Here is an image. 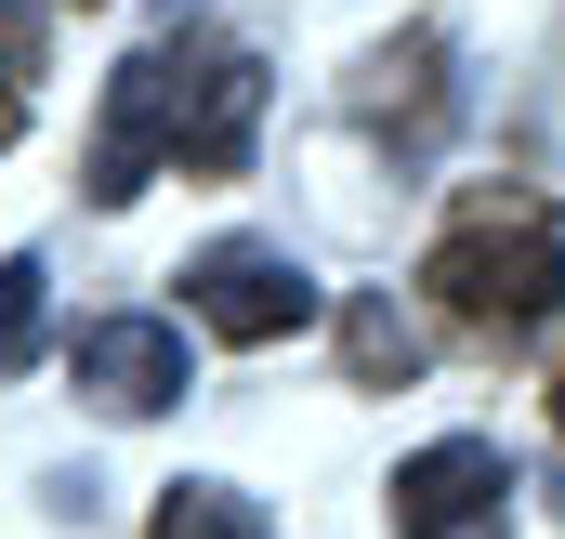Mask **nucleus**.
Here are the masks:
<instances>
[{
    "label": "nucleus",
    "mask_w": 565,
    "mask_h": 539,
    "mask_svg": "<svg viewBox=\"0 0 565 539\" xmlns=\"http://www.w3.org/2000/svg\"><path fill=\"white\" fill-rule=\"evenodd\" d=\"M264 53H237V40H145L132 66L106 80V133H93V198L119 211L145 198V171H237L250 133H264Z\"/></svg>",
    "instance_id": "1"
},
{
    "label": "nucleus",
    "mask_w": 565,
    "mask_h": 539,
    "mask_svg": "<svg viewBox=\"0 0 565 539\" xmlns=\"http://www.w3.org/2000/svg\"><path fill=\"white\" fill-rule=\"evenodd\" d=\"M422 289L460 316V329H487V342H526V329L565 303V224L540 211V198H473V211L434 237Z\"/></svg>",
    "instance_id": "2"
},
{
    "label": "nucleus",
    "mask_w": 565,
    "mask_h": 539,
    "mask_svg": "<svg viewBox=\"0 0 565 539\" xmlns=\"http://www.w3.org/2000/svg\"><path fill=\"white\" fill-rule=\"evenodd\" d=\"M184 316H198L211 342H289V329L316 316V276L289 264L277 237H211V251L184 264Z\"/></svg>",
    "instance_id": "3"
},
{
    "label": "nucleus",
    "mask_w": 565,
    "mask_h": 539,
    "mask_svg": "<svg viewBox=\"0 0 565 539\" xmlns=\"http://www.w3.org/2000/svg\"><path fill=\"white\" fill-rule=\"evenodd\" d=\"M66 382L93 408H119V421H158V408L198 395V356H184L171 316H93V329L66 342Z\"/></svg>",
    "instance_id": "4"
},
{
    "label": "nucleus",
    "mask_w": 565,
    "mask_h": 539,
    "mask_svg": "<svg viewBox=\"0 0 565 539\" xmlns=\"http://www.w3.org/2000/svg\"><path fill=\"white\" fill-rule=\"evenodd\" d=\"M513 527V461L487 434H447L422 461H395V539H500Z\"/></svg>",
    "instance_id": "5"
},
{
    "label": "nucleus",
    "mask_w": 565,
    "mask_h": 539,
    "mask_svg": "<svg viewBox=\"0 0 565 539\" xmlns=\"http://www.w3.org/2000/svg\"><path fill=\"white\" fill-rule=\"evenodd\" d=\"M355 106H369L382 133H434V119H447V40H434V27L382 40V53H369V93H355Z\"/></svg>",
    "instance_id": "6"
},
{
    "label": "nucleus",
    "mask_w": 565,
    "mask_h": 539,
    "mask_svg": "<svg viewBox=\"0 0 565 539\" xmlns=\"http://www.w3.org/2000/svg\"><path fill=\"white\" fill-rule=\"evenodd\" d=\"M342 369L382 395V382H408V369H422V329H408L395 303H342Z\"/></svg>",
    "instance_id": "7"
},
{
    "label": "nucleus",
    "mask_w": 565,
    "mask_h": 539,
    "mask_svg": "<svg viewBox=\"0 0 565 539\" xmlns=\"http://www.w3.org/2000/svg\"><path fill=\"white\" fill-rule=\"evenodd\" d=\"M145 539H277V527H264L237 487H158V527Z\"/></svg>",
    "instance_id": "8"
},
{
    "label": "nucleus",
    "mask_w": 565,
    "mask_h": 539,
    "mask_svg": "<svg viewBox=\"0 0 565 539\" xmlns=\"http://www.w3.org/2000/svg\"><path fill=\"white\" fill-rule=\"evenodd\" d=\"M40 329H53V276H40V251H13L0 264V382L40 356Z\"/></svg>",
    "instance_id": "9"
},
{
    "label": "nucleus",
    "mask_w": 565,
    "mask_h": 539,
    "mask_svg": "<svg viewBox=\"0 0 565 539\" xmlns=\"http://www.w3.org/2000/svg\"><path fill=\"white\" fill-rule=\"evenodd\" d=\"M13 133H26V93H13V66H0V145H13Z\"/></svg>",
    "instance_id": "10"
},
{
    "label": "nucleus",
    "mask_w": 565,
    "mask_h": 539,
    "mask_svg": "<svg viewBox=\"0 0 565 539\" xmlns=\"http://www.w3.org/2000/svg\"><path fill=\"white\" fill-rule=\"evenodd\" d=\"M553 421H565V369H553Z\"/></svg>",
    "instance_id": "11"
}]
</instances>
